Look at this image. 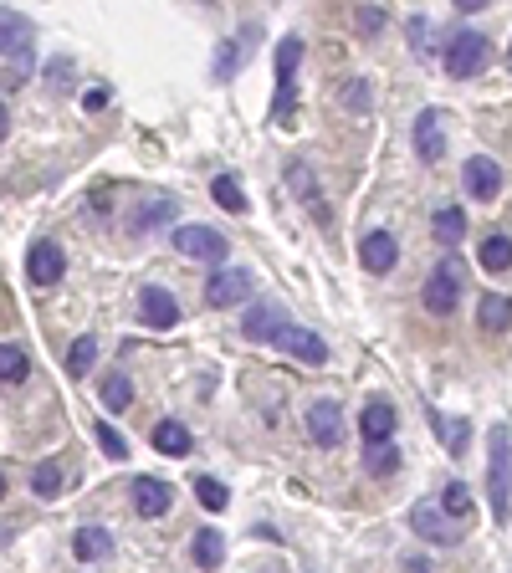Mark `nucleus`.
Wrapping results in <instances>:
<instances>
[{"label": "nucleus", "mask_w": 512, "mask_h": 573, "mask_svg": "<svg viewBox=\"0 0 512 573\" xmlns=\"http://www.w3.org/2000/svg\"><path fill=\"white\" fill-rule=\"evenodd\" d=\"M487 502H492V522H507L512 512V430L507 425L487 430Z\"/></svg>", "instance_id": "obj_1"}, {"label": "nucleus", "mask_w": 512, "mask_h": 573, "mask_svg": "<svg viewBox=\"0 0 512 573\" xmlns=\"http://www.w3.org/2000/svg\"><path fill=\"white\" fill-rule=\"evenodd\" d=\"M461 292H466V261H461L456 251H446V256L436 261V267H431V277H425L420 302H425V313L451 318L456 307H461Z\"/></svg>", "instance_id": "obj_2"}, {"label": "nucleus", "mask_w": 512, "mask_h": 573, "mask_svg": "<svg viewBox=\"0 0 512 573\" xmlns=\"http://www.w3.org/2000/svg\"><path fill=\"white\" fill-rule=\"evenodd\" d=\"M487 62H492V41H487L482 31H461V36H451V47H446V72H451L456 82L482 77Z\"/></svg>", "instance_id": "obj_3"}, {"label": "nucleus", "mask_w": 512, "mask_h": 573, "mask_svg": "<svg viewBox=\"0 0 512 573\" xmlns=\"http://www.w3.org/2000/svg\"><path fill=\"white\" fill-rule=\"evenodd\" d=\"M287 307L282 302H251L246 307V318H241V333L251 338V343H282L287 338Z\"/></svg>", "instance_id": "obj_4"}, {"label": "nucleus", "mask_w": 512, "mask_h": 573, "mask_svg": "<svg viewBox=\"0 0 512 573\" xmlns=\"http://www.w3.org/2000/svg\"><path fill=\"white\" fill-rule=\"evenodd\" d=\"M297 62H303V41H297V36H282V41H277V98H272V118H287V108H292Z\"/></svg>", "instance_id": "obj_5"}, {"label": "nucleus", "mask_w": 512, "mask_h": 573, "mask_svg": "<svg viewBox=\"0 0 512 573\" xmlns=\"http://www.w3.org/2000/svg\"><path fill=\"white\" fill-rule=\"evenodd\" d=\"M175 246L185 251V256H195V261H210V267H226V236L221 231H210V226H175Z\"/></svg>", "instance_id": "obj_6"}, {"label": "nucleus", "mask_w": 512, "mask_h": 573, "mask_svg": "<svg viewBox=\"0 0 512 573\" xmlns=\"http://www.w3.org/2000/svg\"><path fill=\"white\" fill-rule=\"evenodd\" d=\"M395 425H400V415H395L390 400H369V405L359 410V435H364V446H369V451L390 446V440H395Z\"/></svg>", "instance_id": "obj_7"}, {"label": "nucleus", "mask_w": 512, "mask_h": 573, "mask_svg": "<svg viewBox=\"0 0 512 573\" xmlns=\"http://www.w3.org/2000/svg\"><path fill=\"white\" fill-rule=\"evenodd\" d=\"M62 272H67V251H62L57 241H36V246L26 251V277H31L36 287H57Z\"/></svg>", "instance_id": "obj_8"}, {"label": "nucleus", "mask_w": 512, "mask_h": 573, "mask_svg": "<svg viewBox=\"0 0 512 573\" xmlns=\"http://www.w3.org/2000/svg\"><path fill=\"white\" fill-rule=\"evenodd\" d=\"M308 440L313 446H338V440H344V405L338 400H313L308 405Z\"/></svg>", "instance_id": "obj_9"}, {"label": "nucleus", "mask_w": 512, "mask_h": 573, "mask_svg": "<svg viewBox=\"0 0 512 573\" xmlns=\"http://www.w3.org/2000/svg\"><path fill=\"white\" fill-rule=\"evenodd\" d=\"M410 527L420 538H431V543H441V548H451V543H461V533H456V522L436 507V502H415L410 507Z\"/></svg>", "instance_id": "obj_10"}, {"label": "nucleus", "mask_w": 512, "mask_h": 573, "mask_svg": "<svg viewBox=\"0 0 512 573\" xmlns=\"http://www.w3.org/2000/svg\"><path fill=\"white\" fill-rule=\"evenodd\" d=\"M461 185H466V195H472V200H497V190H502V164H497V159H487V154L466 159Z\"/></svg>", "instance_id": "obj_11"}, {"label": "nucleus", "mask_w": 512, "mask_h": 573, "mask_svg": "<svg viewBox=\"0 0 512 573\" xmlns=\"http://www.w3.org/2000/svg\"><path fill=\"white\" fill-rule=\"evenodd\" d=\"M287 185L297 190V200L313 210L318 226H328V220H333V215H328V200H323V190H318V180H313V169H308L303 159H292V164H287Z\"/></svg>", "instance_id": "obj_12"}, {"label": "nucleus", "mask_w": 512, "mask_h": 573, "mask_svg": "<svg viewBox=\"0 0 512 573\" xmlns=\"http://www.w3.org/2000/svg\"><path fill=\"white\" fill-rule=\"evenodd\" d=\"M246 292H251V277H246L241 267H221L216 277L205 282V302H210V307H236Z\"/></svg>", "instance_id": "obj_13"}, {"label": "nucleus", "mask_w": 512, "mask_h": 573, "mask_svg": "<svg viewBox=\"0 0 512 573\" xmlns=\"http://www.w3.org/2000/svg\"><path fill=\"white\" fill-rule=\"evenodd\" d=\"M446 118L436 113V108H425L420 118H415V154L425 159V164H436L441 154H446V128H441Z\"/></svg>", "instance_id": "obj_14"}, {"label": "nucleus", "mask_w": 512, "mask_h": 573, "mask_svg": "<svg viewBox=\"0 0 512 573\" xmlns=\"http://www.w3.org/2000/svg\"><path fill=\"white\" fill-rule=\"evenodd\" d=\"M134 507H139V517H164L175 507V487L159 481V476H139L134 481Z\"/></svg>", "instance_id": "obj_15"}, {"label": "nucleus", "mask_w": 512, "mask_h": 573, "mask_svg": "<svg viewBox=\"0 0 512 573\" xmlns=\"http://www.w3.org/2000/svg\"><path fill=\"white\" fill-rule=\"evenodd\" d=\"M139 313H144L149 328H175L180 323V302H175V292H169V287H144Z\"/></svg>", "instance_id": "obj_16"}, {"label": "nucleus", "mask_w": 512, "mask_h": 573, "mask_svg": "<svg viewBox=\"0 0 512 573\" xmlns=\"http://www.w3.org/2000/svg\"><path fill=\"white\" fill-rule=\"evenodd\" d=\"M359 261H364V272H390L395 261H400V241L390 231H369L359 241Z\"/></svg>", "instance_id": "obj_17"}, {"label": "nucleus", "mask_w": 512, "mask_h": 573, "mask_svg": "<svg viewBox=\"0 0 512 573\" xmlns=\"http://www.w3.org/2000/svg\"><path fill=\"white\" fill-rule=\"evenodd\" d=\"M477 328L482 333H507L512 328V297L507 292H482L477 297Z\"/></svg>", "instance_id": "obj_18"}, {"label": "nucleus", "mask_w": 512, "mask_h": 573, "mask_svg": "<svg viewBox=\"0 0 512 573\" xmlns=\"http://www.w3.org/2000/svg\"><path fill=\"white\" fill-rule=\"evenodd\" d=\"M113 553V533L108 527H77L72 533V558L77 563H103Z\"/></svg>", "instance_id": "obj_19"}, {"label": "nucleus", "mask_w": 512, "mask_h": 573, "mask_svg": "<svg viewBox=\"0 0 512 573\" xmlns=\"http://www.w3.org/2000/svg\"><path fill=\"white\" fill-rule=\"evenodd\" d=\"M282 348H287L292 359H303V364H313V369H318V364H328V343H323L318 333H308V328H297V323L287 328Z\"/></svg>", "instance_id": "obj_20"}, {"label": "nucleus", "mask_w": 512, "mask_h": 573, "mask_svg": "<svg viewBox=\"0 0 512 573\" xmlns=\"http://www.w3.org/2000/svg\"><path fill=\"white\" fill-rule=\"evenodd\" d=\"M190 558H195V568H221L226 563V538L216 533V527H200V533L190 538Z\"/></svg>", "instance_id": "obj_21"}, {"label": "nucleus", "mask_w": 512, "mask_h": 573, "mask_svg": "<svg viewBox=\"0 0 512 573\" xmlns=\"http://www.w3.org/2000/svg\"><path fill=\"white\" fill-rule=\"evenodd\" d=\"M431 236L451 251V246H461V236H466V210H456V205H441L436 215H431Z\"/></svg>", "instance_id": "obj_22"}, {"label": "nucleus", "mask_w": 512, "mask_h": 573, "mask_svg": "<svg viewBox=\"0 0 512 573\" xmlns=\"http://www.w3.org/2000/svg\"><path fill=\"white\" fill-rule=\"evenodd\" d=\"M154 446H159L164 456H190L195 435L185 430V420H159V425H154Z\"/></svg>", "instance_id": "obj_23"}, {"label": "nucleus", "mask_w": 512, "mask_h": 573, "mask_svg": "<svg viewBox=\"0 0 512 573\" xmlns=\"http://www.w3.org/2000/svg\"><path fill=\"white\" fill-rule=\"evenodd\" d=\"M210 195H216V205L231 210V215H246V210H251V200H246V190H241L236 174H216V180H210Z\"/></svg>", "instance_id": "obj_24"}, {"label": "nucleus", "mask_w": 512, "mask_h": 573, "mask_svg": "<svg viewBox=\"0 0 512 573\" xmlns=\"http://www.w3.org/2000/svg\"><path fill=\"white\" fill-rule=\"evenodd\" d=\"M128 405H134V379H128V374H103V410L123 415Z\"/></svg>", "instance_id": "obj_25"}, {"label": "nucleus", "mask_w": 512, "mask_h": 573, "mask_svg": "<svg viewBox=\"0 0 512 573\" xmlns=\"http://www.w3.org/2000/svg\"><path fill=\"white\" fill-rule=\"evenodd\" d=\"M31 492L36 497H57L62 492V456H47L31 466Z\"/></svg>", "instance_id": "obj_26"}, {"label": "nucleus", "mask_w": 512, "mask_h": 573, "mask_svg": "<svg viewBox=\"0 0 512 573\" xmlns=\"http://www.w3.org/2000/svg\"><path fill=\"white\" fill-rule=\"evenodd\" d=\"M477 261L497 277V272H512V236H487L482 241V251H477Z\"/></svg>", "instance_id": "obj_27"}, {"label": "nucleus", "mask_w": 512, "mask_h": 573, "mask_svg": "<svg viewBox=\"0 0 512 573\" xmlns=\"http://www.w3.org/2000/svg\"><path fill=\"white\" fill-rule=\"evenodd\" d=\"M431 430L446 440L451 456H461L466 451V435H472V425H466V420H451V415H436V410H431Z\"/></svg>", "instance_id": "obj_28"}, {"label": "nucleus", "mask_w": 512, "mask_h": 573, "mask_svg": "<svg viewBox=\"0 0 512 573\" xmlns=\"http://www.w3.org/2000/svg\"><path fill=\"white\" fill-rule=\"evenodd\" d=\"M256 36V26H246L236 41H226V47L216 52V67H210V72H216V77H236V67H241V57H246V41Z\"/></svg>", "instance_id": "obj_29"}, {"label": "nucleus", "mask_w": 512, "mask_h": 573, "mask_svg": "<svg viewBox=\"0 0 512 573\" xmlns=\"http://www.w3.org/2000/svg\"><path fill=\"white\" fill-rule=\"evenodd\" d=\"M93 359H98V338H93V333H82V338L67 348V374H72V379H82V374L93 369Z\"/></svg>", "instance_id": "obj_30"}, {"label": "nucleus", "mask_w": 512, "mask_h": 573, "mask_svg": "<svg viewBox=\"0 0 512 573\" xmlns=\"http://www.w3.org/2000/svg\"><path fill=\"white\" fill-rule=\"evenodd\" d=\"M26 374H31V359L21 354V343H6V348H0V379H6V384H26Z\"/></svg>", "instance_id": "obj_31"}, {"label": "nucleus", "mask_w": 512, "mask_h": 573, "mask_svg": "<svg viewBox=\"0 0 512 573\" xmlns=\"http://www.w3.org/2000/svg\"><path fill=\"white\" fill-rule=\"evenodd\" d=\"M441 512H446V517H466V512H472V487H466V481H446Z\"/></svg>", "instance_id": "obj_32"}, {"label": "nucleus", "mask_w": 512, "mask_h": 573, "mask_svg": "<svg viewBox=\"0 0 512 573\" xmlns=\"http://www.w3.org/2000/svg\"><path fill=\"white\" fill-rule=\"evenodd\" d=\"M169 215H175V205H169V200H154V205H139V215H134V231L139 236H149V231H159L164 226V220Z\"/></svg>", "instance_id": "obj_33"}, {"label": "nucleus", "mask_w": 512, "mask_h": 573, "mask_svg": "<svg viewBox=\"0 0 512 573\" xmlns=\"http://www.w3.org/2000/svg\"><path fill=\"white\" fill-rule=\"evenodd\" d=\"M195 497H200L205 512H221L226 507V487H221L216 476H195Z\"/></svg>", "instance_id": "obj_34"}, {"label": "nucleus", "mask_w": 512, "mask_h": 573, "mask_svg": "<svg viewBox=\"0 0 512 573\" xmlns=\"http://www.w3.org/2000/svg\"><path fill=\"white\" fill-rule=\"evenodd\" d=\"M364 466H369V476H395L400 471V451L395 446H379V451H369Z\"/></svg>", "instance_id": "obj_35"}, {"label": "nucleus", "mask_w": 512, "mask_h": 573, "mask_svg": "<svg viewBox=\"0 0 512 573\" xmlns=\"http://www.w3.org/2000/svg\"><path fill=\"white\" fill-rule=\"evenodd\" d=\"M98 446L113 456V461H123L128 456V440L118 435V425H108V420H98Z\"/></svg>", "instance_id": "obj_36"}, {"label": "nucleus", "mask_w": 512, "mask_h": 573, "mask_svg": "<svg viewBox=\"0 0 512 573\" xmlns=\"http://www.w3.org/2000/svg\"><path fill=\"white\" fill-rule=\"evenodd\" d=\"M379 26H384V11H379V6H364V11H359V31H364V36H374Z\"/></svg>", "instance_id": "obj_37"}, {"label": "nucleus", "mask_w": 512, "mask_h": 573, "mask_svg": "<svg viewBox=\"0 0 512 573\" xmlns=\"http://www.w3.org/2000/svg\"><path fill=\"white\" fill-rule=\"evenodd\" d=\"M108 98H113V93H108V87H93V93H88V98H82V108H88V113H98V108H108Z\"/></svg>", "instance_id": "obj_38"}, {"label": "nucleus", "mask_w": 512, "mask_h": 573, "mask_svg": "<svg viewBox=\"0 0 512 573\" xmlns=\"http://www.w3.org/2000/svg\"><path fill=\"white\" fill-rule=\"evenodd\" d=\"M410 41H415V52L425 57V16H410Z\"/></svg>", "instance_id": "obj_39"}, {"label": "nucleus", "mask_w": 512, "mask_h": 573, "mask_svg": "<svg viewBox=\"0 0 512 573\" xmlns=\"http://www.w3.org/2000/svg\"><path fill=\"white\" fill-rule=\"evenodd\" d=\"M405 573H425V563H420V558H410V563H405Z\"/></svg>", "instance_id": "obj_40"}, {"label": "nucleus", "mask_w": 512, "mask_h": 573, "mask_svg": "<svg viewBox=\"0 0 512 573\" xmlns=\"http://www.w3.org/2000/svg\"><path fill=\"white\" fill-rule=\"evenodd\" d=\"M507 67H512V47H507Z\"/></svg>", "instance_id": "obj_41"}]
</instances>
